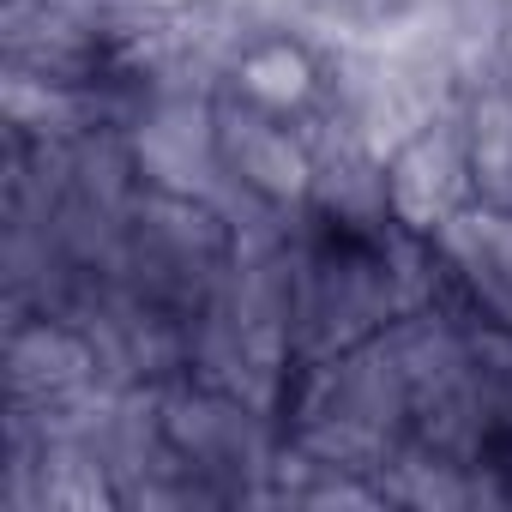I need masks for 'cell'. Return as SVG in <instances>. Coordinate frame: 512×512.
<instances>
[{
    "label": "cell",
    "instance_id": "2",
    "mask_svg": "<svg viewBox=\"0 0 512 512\" xmlns=\"http://www.w3.org/2000/svg\"><path fill=\"white\" fill-rule=\"evenodd\" d=\"M217 145H223V169L260 193L266 205H284V211H308V193H314V145H308V127H290L284 115H266L241 97H217Z\"/></svg>",
    "mask_w": 512,
    "mask_h": 512
},
{
    "label": "cell",
    "instance_id": "3",
    "mask_svg": "<svg viewBox=\"0 0 512 512\" xmlns=\"http://www.w3.org/2000/svg\"><path fill=\"white\" fill-rule=\"evenodd\" d=\"M223 91L253 103V109H266V115L308 121L320 109V97H326V55L296 31H266L235 55Z\"/></svg>",
    "mask_w": 512,
    "mask_h": 512
},
{
    "label": "cell",
    "instance_id": "4",
    "mask_svg": "<svg viewBox=\"0 0 512 512\" xmlns=\"http://www.w3.org/2000/svg\"><path fill=\"white\" fill-rule=\"evenodd\" d=\"M139 7H145L151 19H175V13H187V7H199V0H139Z\"/></svg>",
    "mask_w": 512,
    "mask_h": 512
},
{
    "label": "cell",
    "instance_id": "1",
    "mask_svg": "<svg viewBox=\"0 0 512 512\" xmlns=\"http://www.w3.org/2000/svg\"><path fill=\"white\" fill-rule=\"evenodd\" d=\"M464 205H476V181H470L464 121H458V103H452L434 127H422L410 145H398L386 157V211L404 235L428 241Z\"/></svg>",
    "mask_w": 512,
    "mask_h": 512
}]
</instances>
